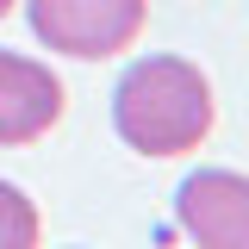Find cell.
Segmentation results:
<instances>
[{"label": "cell", "instance_id": "obj_6", "mask_svg": "<svg viewBox=\"0 0 249 249\" xmlns=\"http://www.w3.org/2000/svg\"><path fill=\"white\" fill-rule=\"evenodd\" d=\"M6 13H13V0H0V19H6Z\"/></svg>", "mask_w": 249, "mask_h": 249}, {"label": "cell", "instance_id": "obj_5", "mask_svg": "<svg viewBox=\"0 0 249 249\" xmlns=\"http://www.w3.org/2000/svg\"><path fill=\"white\" fill-rule=\"evenodd\" d=\"M0 249H37V206L13 181H0Z\"/></svg>", "mask_w": 249, "mask_h": 249}, {"label": "cell", "instance_id": "obj_4", "mask_svg": "<svg viewBox=\"0 0 249 249\" xmlns=\"http://www.w3.org/2000/svg\"><path fill=\"white\" fill-rule=\"evenodd\" d=\"M56 119H62V81L50 75V62L0 50V150L37 143Z\"/></svg>", "mask_w": 249, "mask_h": 249}, {"label": "cell", "instance_id": "obj_3", "mask_svg": "<svg viewBox=\"0 0 249 249\" xmlns=\"http://www.w3.org/2000/svg\"><path fill=\"white\" fill-rule=\"evenodd\" d=\"M175 218L199 249H249V175L199 168L175 193Z\"/></svg>", "mask_w": 249, "mask_h": 249}, {"label": "cell", "instance_id": "obj_1", "mask_svg": "<svg viewBox=\"0 0 249 249\" xmlns=\"http://www.w3.org/2000/svg\"><path fill=\"white\" fill-rule=\"evenodd\" d=\"M112 131L137 156H187L212 131V81L187 56H137L112 88Z\"/></svg>", "mask_w": 249, "mask_h": 249}, {"label": "cell", "instance_id": "obj_2", "mask_svg": "<svg viewBox=\"0 0 249 249\" xmlns=\"http://www.w3.org/2000/svg\"><path fill=\"white\" fill-rule=\"evenodd\" d=\"M150 0H31V31L62 56H119L137 44Z\"/></svg>", "mask_w": 249, "mask_h": 249}]
</instances>
